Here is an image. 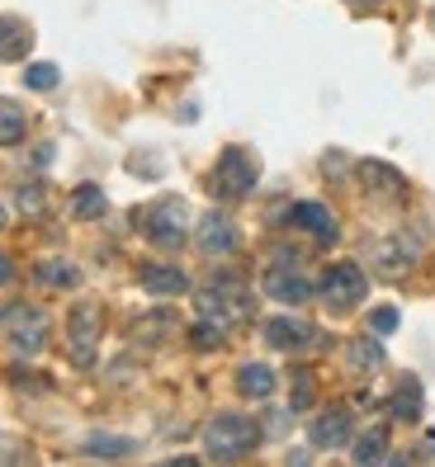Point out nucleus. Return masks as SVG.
I'll return each instance as SVG.
<instances>
[{
	"label": "nucleus",
	"instance_id": "1",
	"mask_svg": "<svg viewBox=\"0 0 435 467\" xmlns=\"http://www.w3.org/2000/svg\"><path fill=\"white\" fill-rule=\"evenodd\" d=\"M260 444V425L251 416H237V411H222L203 425V453L213 462H237L246 453H256Z\"/></svg>",
	"mask_w": 435,
	"mask_h": 467
},
{
	"label": "nucleus",
	"instance_id": "2",
	"mask_svg": "<svg viewBox=\"0 0 435 467\" xmlns=\"http://www.w3.org/2000/svg\"><path fill=\"white\" fill-rule=\"evenodd\" d=\"M199 316H209V322H218L222 331H232L251 316V293H246L237 279H213L199 293Z\"/></svg>",
	"mask_w": 435,
	"mask_h": 467
},
{
	"label": "nucleus",
	"instance_id": "3",
	"mask_svg": "<svg viewBox=\"0 0 435 467\" xmlns=\"http://www.w3.org/2000/svg\"><path fill=\"white\" fill-rule=\"evenodd\" d=\"M317 293H322V303H326L331 312H350V307L364 303L369 279H364V269H360L355 260H341V265H326Z\"/></svg>",
	"mask_w": 435,
	"mask_h": 467
},
{
	"label": "nucleus",
	"instance_id": "4",
	"mask_svg": "<svg viewBox=\"0 0 435 467\" xmlns=\"http://www.w3.org/2000/svg\"><path fill=\"white\" fill-rule=\"evenodd\" d=\"M256 189V161L251 152H241V146H227L218 156V170H213V194L222 203H237Z\"/></svg>",
	"mask_w": 435,
	"mask_h": 467
},
{
	"label": "nucleus",
	"instance_id": "5",
	"mask_svg": "<svg viewBox=\"0 0 435 467\" xmlns=\"http://www.w3.org/2000/svg\"><path fill=\"white\" fill-rule=\"evenodd\" d=\"M265 293L288 307H303L313 297V279L303 269H294V246H284V255H275V265L265 269Z\"/></svg>",
	"mask_w": 435,
	"mask_h": 467
},
{
	"label": "nucleus",
	"instance_id": "6",
	"mask_svg": "<svg viewBox=\"0 0 435 467\" xmlns=\"http://www.w3.org/2000/svg\"><path fill=\"white\" fill-rule=\"evenodd\" d=\"M0 326L10 331L14 354H24V359H33L38 350L48 345V316L38 307H5V312H0Z\"/></svg>",
	"mask_w": 435,
	"mask_h": 467
},
{
	"label": "nucleus",
	"instance_id": "7",
	"mask_svg": "<svg viewBox=\"0 0 435 467\" xmlns=\"http://www.w3.org/2000/svg\"><path fill=\"white\" fill-rule=\"evenodd\" d=\"M142 231H147L156 246L175 250V246H184V231H190V208L180 199H161L156 208L142 212Z\"/></svg>",
	"mask_w": 435,
	"mask_h": 467
},
{
	"label": "nucleus",
	"instance_id": "8",
	"mask_svg": "<svg viewBox=\"0 0 435 467\" xmlns=\"http://www.w3.org/2000/svg\"><path fill=\"white\" fill-rule=\"evenodd\" d=\"M199 250L203 255H213V260H222V255H237L241 250V231H237V222L227 218V212H203L199 218Z\"/></svg>",
	"mask_w": 435,
	"mask_h": 467
},
{
	"label": "nucleus",
	"instance_id": "9",
	"mask_svg": "<svg viewBox=\"0 0 435 467\" xmlns=\"http://www.w3.org/2000/svg\"><path fill=\"white\" fill-rule=\"evenodd\" d=\"M265 345L284 350V354H298V350L322 345V335H317V326L298 322V316H275V322H265Z\"/></svg>",
	"mask_w": 435,
	"mask_h": 467
},
{
	"label": "nucleus",
	"instance_id": "10",
	"mask_svg": "<svg viewBox=\"0 0 435 467\" xmlns=\"http://www.w3.org/2000/svg\"><path fill=\"white\" fill-rule=\"evenodd\" d=\"M95 345H99V307L80 303L71 312V359H76L80 369L95 364Z\"/></svg>",
	"mask_w": 435,
	"mask_h": 467
},
{
	"label": "nucleus",
	"instance_id": "11",
	"mask_svg": "<svg viewBox=\"0 0 435 467\" xmlns=\"http://www.w3.org/2000/svg\"><path fill=\"white\" fill-rule=\"evenodd\" d=\"M284 218L294 222V227H303L307 237L326 241V246L341 237V227H336V218H331V208H326V203H317V199H307V203H294V208L284 212Z\"/></svg>",
	"mask_w": 435,
	"mask_h": 467
},
{
	"label": "nucleus",
	"instance_id": "12",
	"mask_svg": "<svg viewBox=\"0 0 435 467\" xmlns=\"http://www.w3.org/2000/svg\"><path fill=\"white\" fill-rule=\"evenodd\" d=\"M307 439H313V449H341V444L355 439V420H350V411L331 406L313 420V430H307Z\"/></svg>",
	"mask_w": 435,
	"mask_h": 467
},
{
	"label": "nucleus",
	"instance_id": "13",
	"mask_svg": "<svg viewBox=\"0 0 435 467\" xmlns=\"http://www.w3.org/2000/svg\"><path fill=\"white\" fill-rule=\"evenodd\" d=\"M142 288L152 297H180V293H190V274L175 265H147L142 269Z\"/></svg>",
	"mask_w": 435,
	"mask_h": 467
},
{
	"label": "nucleus",
	"instance_id": "14",
	"mask_svg": "<svg viewBox=\"0 0 435 467\" xmlns=\"http://www.w3.org/2000/svg\"><path fill=\"white\" fill-rule=\"evenodd\" d=\"M33 48V33L24 19H14V14H0V61H24Z\"/></svg>",
	"mask_w": 435,
	"mask_h": 467
},
{
	"label": "nucleus",
	"instance_id": "15",
	"mask_svg": "<svg viewBox=\"0 0 435 467\" xmlns=\"http://www.w3.org/2000/svg\"><path fill=\"white\" fill-rule=\"evenodd\" d=\"M388 406H392V416H398V420H421V382L417 378H398V388H392V401H388Z\"/></svg>",
	"mask_w": 435,
	"mask_h": 467
},
{
	"label": "nucleus",
	"instance_id": "16",
	"mask_svg": "<svg viewBox=\"0 0 435 467\" xmlns=\"http://www.w3.org/2000/svg\"><path fill=\"white\" fill-rule=\"evenodd\" d=\"M237 388H241V397L265 401V397L275 392V369L270 364H241L237 369Z\"/></svg>",
	"mask_w": 435,
	"mask_h": 467
},
{
	"label": "nucleus",
	"instance_id": "17",
	"mask_svg": "<svg viewBox=\"0 0 435 467\" xmlns=\"http://www.w3.org/2000/svg\"><path fill=\"white\" fill-rule=\"evenodd\" d=\"M411 260H417V250H402L398 241L374 246V269L383 274V279H402V274L411 269Z\"/></svg>",
	"mask_w": 435,
	"mask_h": 467
},
{
	"label": "nucleus",
	"instance_id": "18",
	"mask_svg": "<svg viewBox=\"0 0 435 467\" xmlns=\"http://www.w3.org/2000/svg\"><path fill=\"white\" fill-rule=\"evenodd\" d=\"M105 208H109V199H105V189H99V184H80V189H71V218L95 222V218H105Z\"/></svg>",
	"mask_w": 435,
	"mask_h": 467
},
{
	"label": "nucleus",
	"instance_id": "19",
	"mask_svg": "<svg viewBox=\"0 0 435 467\" xmlns=\"http://www.w3.org/2000/svg\"><path fill=\"white\" fill-rule=\"evenodd\" d=\"M33 284L38 288H76L80 284V269L71 260H43L33 269Z\"/></svg>",
	"mask_w": 435,
	"mask_h": 467
},
{
	"label": "nucleus",
	"instance_id": "20",
	"mask_svg": "<svg viewBox=\"0 0 435 467\" xmlns=\"http://www.w3.org/2000/svg\"><path fill=\"white\" fill-rule=\"evenodd\" d=\"M360 180H364V189H374V194H402V175L383 161H360Z\"/></svg>",
	"mask_w": 435,
	"mask_h": 467
},
{
	"label": "nucleus",
	"instance_id": "21",
	"mask_svg": "<svg viewBox=\"0 0 435 467\" xmlns=\"http://www.w3.org/2000/svg\"><path fill=\"white\" fill-rule=\"evenodd\" d=\"M29 133V118L14 99H0V146H19Z\"/></svg>",
	"mask_w": 435,
	"mask_h": 467
},
{
	"label": "nucleus",
	"instance_id": "22",
	"mask_svg": "<svg viewBox=\"0 0 435 467\" xmlns=\"http://www.w3.org/2000/svg\"><path fill=\"white\" fill-rule=\"evenodd\" d=\"M345 359H350V369H355V373H379V369H383L379 340H350V345H345Z\"/></svg>",
	"mask_w": 435,
	"mask_h": 467
},
{
	"label": "nucleus",
	"instance_id": "23",
	"mask_svg": "<svg viewBox=\"0 0 435 467\" xmlns=\"http://www.w3.org/2000/svg\"><path fill=\"white\" fill-rule=\"evenodd\" d=\"M350 453H355V462H379V458H388V430H383V425L364 430L355 444H350Z\"/></svg>",
	"mask_w": 435,
	"mask_h": 467
},
{
	"label": "nucleus",
	"instance_id": "24",
	"mask_svg": "<svg viewBox=\"0 0 435 467\" xmlns=\"http://www.w3.org/2000/svg\"><path fill=\"white\" fill-rule=\"evenodd\" d=\"M80 449H86L90 458H128L137 444H133V439H118V434H90Z\"/></svg>",
	"mask_w": 435,
	"mask_h": 467
},
{
	"label": "nucleus",
	"instance_id": "25",
	"mask_svg": "<svg viewBox=\"0 0 435 467\" xmlns=\"http://www.w3.org/2000/svg\"><path fill=\"white\" fill-rule=\"evenodd\" d=\"M190 340H194V350H218L227 340V331L218 322H209V316H199V326H190Z\"/></svg>",
	"mask_w": 435,
	"mask_h": 467
},
{
	"label": "nucleus",
	"instance_id": "26",
	"mask_svg": "<svg viewBox=\"0 0 435 467\" xmlns=\"http://www.w3.org/2000/svg\"><path fill=\"white\" fill-rule=\"evenodd\" d=\"M137 326H142L137 340H152V345H156V340H165V335H171V326H180V322H175L171 312H156V316H142Z\"/></svg>",
	"mask_w": 435,
	"mask_h": 467
},
{
	"label": "nucleus",
	"instance_id": "27",
	"mask_svg": "<svg viewBox=\"0 0 435 467\" xmlns=\"http://www.w3.org/2000/svg\"><path fill=\"white\" fill-rule=\"evenodd\" d=\"M57 80H61V71L52 67V61H33V67L24 71V85H29V90H52Z\"/></svg>",
	"mask_w": 435,
	"mask_h": 467
},
{
	"label": "nucleus",
	"instance_id": "28",
	"mask_svg": "<svg viewBox=\"0 0 435 467\" xmlns=\"http://www.w3.org/2000/svg\"><path fill=\"white\" fill-rule=\"evenodd\" d=\"M19 208H24V218H43V208H48V194L38 184H24L19 189V199H14Z\"/></svg>",
	"mask_w": 435,
	"mask_h": 467
},
{
	"label": "nucleus",
	"instance_id": "29",
	"mask_svg": "<svg viewBox=\"0 0 435 467\" xmlns=\"http://www.w3.org/2000/svg\"><path fill=\"white\" fill-rule=\"evenodd\" d=\"M398 322H402L398 307H374V312H369V331H374V335H392Z\"/></svg>",
	"mask_w": 435,
	"mask_h": 467
},
{
	"label": "nucleus",
	"instance_id": "30",
	"mask_svg": "<svg viewBox=\"0 0 435 467\" xmlns=\"http://www.w3.org/2000/svg\"><path fill=\"white\" fill-rule=\"evenodd\" d=\"M303 406H313V373L298 369V378H294V411H303Z\"/></svg>",
	"mask_w": 435,
	"mask_h": 467
},
{
	"label": "nucleus",
	"instance_id": "31",
	"mask_svg": "<svg viewBox=\"0 0 435 467\" xmlns=\"http://www.w3.org/2000/svg\"><path fill=\"white\" fill-rule=\"evenodd\" d=\"M0 284H14V260L0 250Z\"/></svg>",
	"mask_w": 435,
	"mask_h": 467
},
{
	"label": "nucleus",
	"instance_id": "32",
	"mask_svg": "<svg viewBox=\"0 0 435 467\" xmlns=\"http://www.w3.org/2000/svg\"><path fill=\"white\" fill-rule=\"evenodd\" d=\"M350 5H355V10H369V5H379V0H350Z\"/></svg>",
	"mask_w": 435,
	"mask_h": 467
},
{
	"label": "nucleus",
	"instance_id": "33",
	"mask_svg": "<svg viewBox=\"0 0 435 467\" xmlns=\"http://www.w3.org/2000/svg\"><path fill=\"white\" fill-rule=\"evenodd\" d=\"M5 222H10V212H5V208H0V227H5Z\"/></svg>",
	"mask_w": 435,
	"mask_h": 467
}]
</instances>
